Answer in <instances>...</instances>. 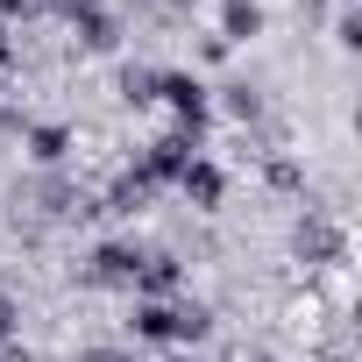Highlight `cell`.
Here are the masks:
<instances>
[{"instance_id": "cell-1", "label": "cell", "mask_w": 362, "mask_h": 362, "mask_svg": "<svg viewBox=\"0 0 362 362\" xmlns=\"http://www.w3.org/2000/svg\"><path fill=\"white\" fill-rule=\"evenodd\" d=\"M206 327H214V313L199 298H135L128 341H142V348H192V341H206Z\"/></svg>"}, {"instance_id": "cell-2", "label": "cell", "mask_w": 362, "mask_h": 362, "mask_svg": "<svg viewBox=\"0 0 362 362\" xmlns=\"http://www.w3.org/2000/svg\"><path fill=\"white\" fill-rule=\"evenodd\" d=\"M156 100L170 107V121L185 135H206V114H214V93L199 71H156Z\"/></svg>"}, {"instance_id": "cell-3", "label": "cell", "mask_w": 362, "mask_h": 362, "mask_svg": "<svg viewBox=\"0 0 362 362\" xmlns=\"http://www.w3.org/2000/svg\"><path fill=\"white\" fill-rule=\"evenodd\" d=\"M199 156V135H185V128H170V135H156L149 149H142V163H135V177L156 192V185H177V170H185Z\"/></svg>"}, {"instance_id": "cell-4", "label": "cell", "mask_w": 362, "mask_h": 362, "mask_svg": "<svg viewBox=\"0 0 362 362\" xmlns=\"http://www.w3.org/2000/svg\"><path fill=\"white\" fill-rule=\"evenodd\" d=\"M142 242H100L93 256H86V284H121V291H135V270H142Z\"/></svg>"}, {"instance_id": "cell-5", "label": "cell", "mask_w": 362, "mask_h": 362, "mask_svg": "<svg viewBox=\"0 0 362 362\" xmlns=\"http://www.w3.org/2000/svg\"><path fill=\"white\" fill-rule=\"evenodd\" d=\"M177 192H185V199H192L199 214H214V206L228 199V170H221V163H214V156L199 149V156H192L185 170H177Z\"/></svg>"}, {"instance_id": "cell-6", "label": "cell", "mask_w": 362, "mask_h": 362, "mask_svg": "<svg viewBox=\"0 0 362 362\" xmlns=\"http://www.w3.org/2000/svg\"><path fill=\"white\" fill-rule=\"evenodd\" d=\"M71 142H78L71 121H29V128H22V149H29L36 170H57V163L71 156Z\"/></svg>"}, {"instance_id": "cell-7", "label": "cell", "mask_w": 362, "mask_h": 362, "mask_svg": "<svg viewBox=\"0 0 362 362\" xmlns=\"http://www.w3.org/2000/svg\"><path fill=\"white\" fill-rule=\"evenodd\" d=\"M135 298H185V263L177 256H142V270H135Z\"/></svg>"}, {"instance_id": "cell-8", "label": "cell", "mask_w": 362, "mask_h": 362, "mask_svg": "<svg viewBox=\"0 0 362 362\" xmlns=\"http://www.w3.org/2000/svg\"><path fill=\"white\" fill-rule=\"evenodd\" d=\"M263 36V0H221V36L214 43H256Z\"/></svg>"}, {"instance_id": "cell-9", "label": "cell", "mask_w": 362, "mask_h": 362, "mask_svg": "<svg viewBox=\"0 0 362 362\" xmlns=\"http://www.w3.org/2000/svg\"><path fill=\"white\" fill-rule=\"evenodd\" d=\"M298 256H341V228L305 221V228H298Z\"/></svg>"}, {"instance_id": "cell-10", "label": "cell", "mask_w": 362, "mask_h": 362, "mask_svg": "<svg viewBox=\"0 0 362 362\" xmlns=\"http://www.w3.org/2000/svg\"><path fill=\"white\" fill-rule=\"evenodd\" d=\"M221 107H228L235 121H256V114H263V100H256V86H221Z\"/></svg>"}, {"instance_id": "cell-11", "label": "cell", "mask_w": 362, "mask_h": 362, "mask_svg": "<svg viewBox=\"0 0 362 362\" xmlns=\"http://www.w3.org/2000/svg\"><path fill=\"white\" fill-rule=\"evenodd\" d=\"M121 100H128V107H149V100H156V71H128V78H121Z\"/></svg>"}, {"instance_id": "cell-12", "label": "cell", "mask_w": 362, "mask_h": 362, "mask_svg": "<svg viewBox=\"0 0 362 362\" xmlns=\"http://www.w3.org/2000/svg\"><path fill=\"white\" fill-rule=\"evenodd\" d=\"M270 185H277V192H298V185H305V170H298L291 156H277V163H270Z\"/></svg>"}, {"instance_id": "cell-13", "label": "cell", "mask_w": 362, "mask_h": 362, "mask_svg": "<svg viewBox=\"0 0 362 362\" xmlns=\"http://www.w3.org/2000/svg\"><path fill=\"white\" fill-rule=\"evenodd\" d=\"M334 43H341V50H355V43H362V22H355V8H341V22H334Z\"/></svg>"}, {"instance_id": "cell-14", "label": "cell", "mask_w": 362, "mask_h": 362, "mask_svg": "<svg viewBox=\"0 0 362 362\" xmlns=\"http://www.w3.org/2000/svg\"><path fill=\"white\" fill-rule=\"evenodd\" d=\"M15 327H22V313H15V298H0V355H8V341H15Z\"/></svg>"}, {"instance_id": "cell-15", "label": "cell", "mask_w": 362, "mask_h": 362, "mask_svg": "<svg viewBox=\"0 0 362 362\" xmlns=\"http://www.w3.org/2000/svg\"><path fill=\"white\" fill-rule=\"evenodd\" d=\"M86 362H128V355H121V348H100V355H86Z\"/></svg>"}, {"instance_id": "cell-16", "label": "cell", "mask_w": 362, "mask_h": 362, "mask_svg": "<svg viewBox=\"0 0 362 362\" xmlns=\"http://www.w3.org/2000/svg\"><path fill=\"white\" fill-rule=\"evenodd\" d=\"M0 8H8V15H22V8H29V0H0Z\"/></svg>"}, {"instance_id": "cell-17", "label": "cell", "mask_w": 362, "mask_h": 362, "mask_svg": "<svg viewBox=\"0 0 362 362\" xmlns=\"http://www.w3.org/2000/svg\"><path fill=\"white\" fill-rule=\"evenodd\" d=\"M163 362H192V355H163Z\"/></svg>"}]
</instances>
